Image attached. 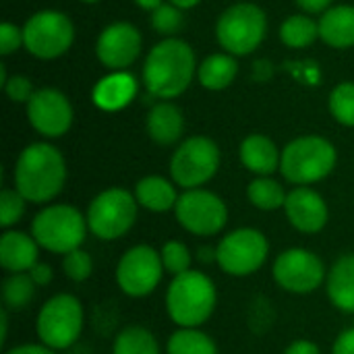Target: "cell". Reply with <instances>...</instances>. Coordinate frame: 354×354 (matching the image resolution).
Segmentation results:
<instances>
[{
    "instance_id": "24",
    "label": "cell",
    "mask_w": 354,
    "mask_h": 354,
    "mask_svg": "<svg viewBox=\"0 0 354 354\" xmlns=\"http://www.w3.org/2000/svg\"><path fill=\"white\" fill-rule=\"evenodd\" d=\"M319 35L332 48L354 46V6H336L326 10L319 21Z\"/></svg>"
},
{
    "instance_id": "7",
    "label": "cell",
    "mask_w": 354,
    "mask_h": 354,
    "mask_svg": "<svg viewBox=\"0 0 354 354\" xmlns=\"http://www.w3.org/2000/svg\"><path fill=\"white\" fill-rule=\"evenodd\" d=\"M139 203L135 193L122 187H110L97 193L87 207L89 232L102 241H116L124 236L137 220Z\"/></svg>"
},
{
    "instance_id": "6",
    "label": "cell",
    "mask_w": 354,
    "mask_h": 354,
    "mask_svg": "<svg viewBox=\"0 0 354 354\" xmlns=\"http://www.w3.org/2000/svg\"><path fill=\"white\" fill-rule=\"evenodd\" d=\"M83 326H85L83 305L75 295L68 292L50 297L41 305L35 322L39 342L52 351L71 348L81 338Z\"/></svg>"
},
{
    "instance_id": "34",
    "label": "cell",
    "mask_w": 354,
    "mask_h": 354,
    "mask_svg": "<svg viewBox=\"0 0 354 354\" xmlns=\"http://www.w3.org/2000/svg\"><path fill=\"white\" fill-rule=\"evenodd\" d=\"M62 272L73 282H85L93 274V259L87 251L75 249L62 255Z\"/></svg>"
},
{
    "instance_id": "23",
    "label": "cell",
    "mask_w": 354,
    "mask_h": 354,
    "mask_svg": "<svg viewBox=\"0 0 354 354\" xmlns=\"http://www.w3.org/2000/svg\"><path fill=\"white\" fill-rule=\"evenodd\" d=\"M185 120L174 104L162 102L147 114V133L158 145H172L180 139Z\"/></svg>"
},
{
    "instance_id": "21",
    "label": "cell",
    "mask_w": 354,
    "mask_h": 354,
    "mask_svg": "<svg viewBox=\"0 0 354 354\" xmlns=\"http://www.w3.org/2000/svg\"><path fill=\"white\" fill-rule=\"evenodd\" d=\"M137 91L135 77L129 73H114L104 77L93 89V104L102 110L114 112L124 108Z\"/></svg>"
},
{
    "instance_id": "14",
    "label": "cell",
    "mask_w": 354,
    "mask_h": 354,
    "mask_svg": "<svg viewBox=\"0 0 354 354\" xmlns=\"http://www.w3.org/2000/svg\"><path fill=\"white\" fill-rule=\"evenodd\" d=\"M75 37L73 23L58 10H39L23 27V44L37 58H56L64 54Z\"/></svg>"
},
{
    "instance_id": "37",
    "label": "cell",
    "mask_w": 354,
    "mask_h": 354,
    "mask_svg": "<svg viewBox=\"0 0 354 354\" xmlns=\"http://www.w3.org/2000/svg\"><path fill=\"white\" fill-rule=\"evenodd\" d=\"M4 89H6V93H8V97L12 102H29L31 95L35 93L33 87H31V83H29V79H25V77H12V79H8L6 85H4Z\"/></svg>"
},
{
    "instance_id": "15",
    "label": "cell",
    "mask_w": 354,
    "mask_h": 354,
    "mask_svg": "<svg viewBox=\"0 0 354 354\" xmlns=\"http://www.w3.org/2000/svg\"><path fill=\"white\" fill-rule=\"evenodd\" d=\"M29 124L44 137H60L73 124V108L64 93L56 89H39L27 102Z\"/></svg>"
},
{
    "instance_id": "40",
    "label": "cell",
    "mask_w": 354,
    "mask_h": 354,
    "mask_svg": "<svg viewBox=\"0 0 354 354\" xmlns=\"http://www.w3.org/2000/svg\"><path fill=\"white\" fill-rule=\"evenodd\" d=\"M284 354H322L319 353V346L311 340H295L286 346Z\"/></svg>"
},
{
    "instance_id": "19",
    "label": "cell",
    "mask_w": 354,
    "mask_h": 354,
    "mask_svg": "<svg viewBox=\"0 0 354 354\" xmlns=\"http://www.w3.org/2000/svg\"><path fill=\"white\" fill-rule=\"evenodd\" d=\"M328 299L342 313L354 315V253L338 257L326 278Z\"/></svg>"
},
{
    "instance_id": "38",
    "label": "cell",
    "mask_w": 354,
    "mask_h": 354,
    "mask_svg": "<svg viewBox=\"0 0 354 354\" xmlns=\"http://www.w3.org/2000/svg\"><path fill=\"white\" fill-rule=\"evenodd\" d=\"M332 354H354V326L338 334V338L332 346Z\"/></svg>"
},
{
    "instance_id": "20",
    "label": "cell",
    "mask_w": 354,
    "mask_h": 354,
    "mask_svg": "<svg viewBox=\"0 0 354 354\" xmlns=\"http://www.w3.org/2000/svg\"><path fill=\"white\" fill-rule=\"evenodd\" d=\"M280 151L266 135H249L241 143V162L257 176H270L280 168Z\"/></svg>"
},
{
    "instance_id": "29",
    "label": "cell",
    "mask_w": 354,
    "mask_h": 354,
    "mask_svg": "<svg viewBox=\"0 0 354 354\" xmlns=\"http://www.w3.org/2000/svg\"><path fill=\"white\" fill-rule=\"evenodd\" d=\"M35 282L31 280L29 274H10L2 282V301L4 309L8 311H21L25 309L33 297H35Z\"/></svg>"
},
{
    "instance_id": "36",
    "label": "cell",
    "mask_w": 354,
    "mask_h": 354,
    "mask_svg": "<svg viewBox=\"0 0 354 354\" xmlns=\"http://www.w3.org/2000/svg\"><path fill=\"white\" fill-rule=\"evenodd\" d=\"M23 41V31L17 29L12 23H2L0 25V54H10L15 52Z\"/></svg>"
},
{
    "instance_id": "10",
    "label": "cell",
    "mask_w": 354,
    "mask_h": 354,
    "mask_svg": "<svg viewBox=\"0 0 354 354\" xmlns=\"http://www.w3.org/2000/svg\"><path fill=\"white\" fill-rule=\"evenodd\" d=\"M266 12L249 2L226 8L218 21V41L232 54H251L266 37Z\"/></svg>"
},
{
    "instance_id": "47",
    "label": "cell",
    "mask_w": 354,
    "mask_h": 354,
    "mask_svg": "<svg viewBox=\"0 0 354 354\" xmlns=\"http://www.w3.org/2000/svg\"><path fill=\"white\" fill-rule=\"evenodd\" d=\"M83 2H97V0H83Z\"/></svg>"
},
{
    "instance_id": "4",
    "label": "cell",
    "mask_w": 354,
    "mask_h": 354,
    "mask_svg": "<svg viewBox=\"0 0 354 354\" xmlns=\"http://www.w3.org/2000/svg\"><path fill=\"white\" fill-rule=\"evenodd\" d=\"M336 160V147L326 137L307 135L290 141L284 147L280 170L288 183L297 187H309L330 176Z\"/></svg>"
},
{
    "instance_id": "16",
    "label": "cell",
    "mask_w": 354,
    "mask_h": 354,
    "mask_svg": "<svg viewBox=\"0 0 354 354\" xmlns=\"http://www.w3.org/2000/svg\"><path fill=\"white\" fill-rule=\"evenodd\" d=\"M284 212L290 226L303 234L322 232L330 220V209L326 199L309 187L292 189L286 197Z\"/></svg>"
},
{
    "instance_id": "39",
    "label": "cell",
    "mask_w": 354,
    "mask_h": 354,
    "mask_svg": "<svg viewBox=\"0 0 354 354\" xmlns=\"http://www.w3.org/2000/svg\"><path fill=\"white\" fill-rule=\"evenodd\" d=\"M27 274L31 276V280L35 282V286H48L54 280V270L48 263H41V261H37Z\"/></svg>"
},
{
    "instance_id": "35",
    "label": "cell",
    "mask_w": 354,
    "mask_h": 354,
    "mask_svg": "<svg viewBox=\"0 0 354 354\" xmlns=\"http://www.w3.org/2000/svg\"><path fill=\"white\" fill-rule=\"evenodd\" d=\"M151 25L158 33L162 35H172L180 29L183 25V15L178 10V6L174 4H162L160 8L153 10L151 15Z\"/></svg>"
},
{
    "instance_id": "9",
    "label": "cell",
    "mask_w": 354,
    "mask_h": 354,
    "mask_svg": "<svg viewBox=\"0 0 354 354\" xmlns=\"http://www.w3.org/2000/svg\"><path fill=\"white\" fill-rule=\"evenodd\" d=\"M220 168V149L209 137H189L170 162L172 180L183 189H201Z\"/></svg>"
},
{
    "instance_id": "46",
    "label": "cell",
    "mask_w": 354,
    "mask_h": 354,
    "mask_svg": "<svg viewBox=\"0 0 354 354\" xmlns=\"http://www.w3.org/2000/svg\"><path fill=\"white\" fill-rule=\"evenodd\" d=\"M170 2L178 8H193L195 4H199V0H170Z\"/></svg>"
},
{
    "instance_id": "26",
    "label": "cell",
    "mask_w": 354,
    "mask_h": 354,
    "mask_svg": "<svg viewBox=\"0 0 354 354\" xmlns=\"http://www.w3.org/2000/svg\"><path fill=\"white\" fill-rule=\"evenodd\" d=\"M112 354H162L158 338L143 326L120 330L112 342Z\"/></svg>"
},
{
    "instance_id": "45",
    "label": "cell",
    "mask_w": 354,
    "mask_h": 354,
    "mask_svg": "<svg viewBox=\"0 0 354 354\" xmlns=\"http://www.w3.org/2000/svg\"><path fill=\"white\" fill-rule=\"evenodd\" d=\"M141 8H145V10H156V8H160L162 6V0H135Z\"/></svg>"
},
{
    "instance_id": "33",
    "label": "cell",
    "mask_w": 354,
    "mask_h": 354,
    "mask_svg": "<svg viewBox=\"0 0 354 354\" xmlns=\"http://www.w3.org/2000/svg\"><path fill=\"white\" fill-rule=\"evenodd\" d=\"M27 199L17 189H4L0 193V226L10 230L25 214Z\"/></svg>"
},
{
    "instance_id": "1",
    "label": "cell",
    "mask_w": 354,
    "mask_h": 354,
    "mask_svg": "<svg viewBox=\"0 0 354 354\" xmlns=\"http://www.w3.org/2000/svg\"><path fill=\"white\" fill-rule=\"evenodd\" d=\"M12 178L29 203H48L66 183V162L54 145L31 143L19 153Z\"/></svg>"
},
{
    "instance_id": "13",
    "label": "cell",
    "mask_w": 354,
    "mask_h": 354,
    "mask_svg": "<svg viewBox=\"0 0 354 354\" xmlns=\"http://www.w3.org/2000/svg\"><path fill=\"white\" fill-rule=\"evenodd\" d=\"M164 272L160 251L149 245H135L118 259L116 284L127 297L143 299L160 286Z\"/></svg>"
},
{
    "instance_id": "8",
    "label": "cell",
    "mask_w": 354,
    "mask_h": 354,
    "mask_svg": "<svg viewBox=\"0 0 354 354\" xmlns=\"http://www.w3.org/2000/svg\"><path fill=\"white\" fill-rule=\"evenodd\" d=\"M270 255V243L257 228H236L228 232L216 247V263L234 278L259 272Z\"/></svg>"
},
{
    "instance_id": "41",
    "label": "cell",
    "mask_w": 354,
    "mask_h": 354,
    "mask_svg": "<svg viewBox=\"0 0 354 354\" xmlns=\"http://www.w3.org/2000/svg\"><path fill=\"white\" fill-rule=\"evenodd\" d=\"M4 354H56V351L44 346L41 342L39 344H21V346H15L10 351H6Z\"/></svg>"
},
{
    "instance_id": "25",
    "label": "cell",
    "mask_w": 354,
    "mask_h": 354,
    "mask_svg": "<svg viewBox=\"0 0 354 354\" xmlns=\"http://www.w3.org/2000/svg\"><path fill=\"white\" fill-rule=\"evenodd\" d=\"M239 64L228 54H214L205 58L199 66V81L207 89H224L236 77Z\"/></svg>"
},
{
    "instance_id": "18",
    "label": "cell",
    "mask_w": 354,
    "mask_h": 354,
    "mask_svg": "<svg viewBox=\"0 0 354 354\" xmlns=\"http://www.w3.org/2000/svg\"><path fill=\"white\" fill-rule=\"evenodd\" d=\"M39 257V245L33 234L4 230L0 236V266L8 274H27Z\"/></svg>"
},
{
    "instance_id": "12",
    "label": "cell",
    "mask_w": 354,
    "mask_h": 354,
    "mask_svg": "<svg viewBox=\"0 0 354 354\" xmlns=\"http://www.w3.org/2000/svg\"><path fill=\"white\" fill-rule=\"evenodd\" d=\"M272 276L276 284L290 295H311L326 282L328 270L313 251L292 247L276 257Z\"/></svg>"
},
{
    "instance_id": "2",
    "label": "cell",
    "mask_w": 354,
    "mask_h": 354,
    "mask_svg": "<svg viewBox=\"0 0 354 354\" xmlns=\"http://www.w3.org/2000/svg\"><path fill=\"white\" fill-rule=\"evenodd\" d=\"M195 73V54L183 39L168 37L151 48L145 66L143 81L147 91L156 97L180 95Z\"/></svg>"
},
{
    "instance_id": "30",
    "label": "cell",
    "mask_w": 354,
    "mask_h": 354,
    "mask_svg": "<svg viewBox=\"0 0 354 354\" xmlns=\"http://www.w3.org/2000/svg\"><path fill=\"white\" fill-rule=\"evenodd\" d=\"M317 35L319 25L305 15H292L280 27V37L288 48H307L315 41Z\"/></svg>"
},
{
    "instance_id": "5",
    "label": "cell",
    "mask_w": 354,
    "mask_h": 354,
    "mask_svg": "<svg viewBox=\"0 0 354 354\" xmlns=\"http://www.w3.org/2000/svg\"><path fill=\"white\" fill-rule=\"evenodd\" d=\"M87 218L68 203H54L39 209L31 222V234L37 245L50 253L66 255L81 249L87 236Z\"/></svg>"
},
{
    "instance_id": "43",
    "label": "cell",
    "mask_w": 354,
    "mask_h": 354,
    "mask_svg": "<svg viewBox=\"0 0 354 354\" xmlns=\"http://www.w3.org/2000/svg\"><path fill=\"white\" fill-rule=\"evenodd\" d=\"M197 257L203 263H216V247H199Z\"/></svg>"
},
{
    "instance_id": "11",
    "label": "cell",
    "mask_w": 354,
    "mask_h": 354,
    "mask_svg": "<svg viewBox=\"0 0 354 354\" xmlns=\"http://www.w3.org/2000/svg\"><path fill=\"white\" fill-rule=\"evenodd\" d=\"M176 222L195 236H214L224 230L228 222V207L224 199L205 189L185 191L174 207Z\"/></svg>"
},
{
    "instance_id": "28",
    "label": "cell",
    "mask_w": 354,
    "mask_h": 354,
    "mask_svg": "<svg viewBox=\"0 0 354 354\" xmlns=\"http://www.w3.org/2000/svg\"><path fill=\"white\" fill-rule=\"evenodd\" d=\"M247 197L249 201L261 209V212H276L284 207L288 193L282 189V185L270 176H257L255 180L249 183L247 187Z\"/></svg>"
},
{
    "instance_id": "42",
    "label": "cell",
    "mask_w": 354,
    "mask_h": 354,
    "mask_svg": "<svg viewBox=\"0 0 354 354\" xmlns=\"http://www.w3.org/2000/svg\"><path fill=\"white\" fill-rule=\"evenodd\" d=\"M332 0H297V4L307 12H322L330 6Z\"/></svg>"
},
{
    "instance_id": "31",
    "label": "cell",
    "mask_w": 354,
    "mask_h": 354,
    "mask_svg": "<svg viewBox=\"0 0 354 354\" xmlns=\"http://www.w3.org/2000/svg\"><path fill=\"white\" fill-rule=\"evenodd\" d=\"M160 257H162V263H164L166 274H170L172 278L189 272L191 270V263H193V255H191L189 247L185 243H180V241H168V243H164L162 249H160Z\"/></svg>"
},
{
    "instance_id": "32",
    "label": "cell",
    "mask_w": 354,
    "mask_h": 354,
    "mask_svg": "<svg viewBox=\"0 0 354 354\" xmlns=\"http://www.w3.org/2000/svg\"><path fill=\"white\" fill-rule=\"evenodd\" d=\"M330 110L340 124L354 127V83H342L332 91Z\"/></svg>"
},
{
    "instance_id": "3",
    "label": "cell",
    "mask_w": 354,
    "mask_h": 354,
    "mask_svg": "<svg viewBox=\"0 0 354 354\" xmlns=\"http://www.w3.org/2000/svg\"><path fill=\"white\" fill-rule=\"evenodd\" d=\"M216 303V284L199 270L174 276L166 290V311L178 328H201L214 315Z\"/></svg>"
},
{
    "instance_id": "22",
    "label": "cell",
    "mask_w": 354,
    "mask_h": 354,
    "mask_svg": "<svg viewBox=\"0 0 354 354\" xmlns=\"http://www.w3.org/2000/svg\"><path fill=\"white\" fill-rule=\"evenodd\" d=\"M178 193L170 180L164 176H145L135 187V199L139 207L153 212V214H166L176 207Z\"/></svg>"
},
{
    "instance_id": "27",
    "label": "cell",
    "mask_w": 354,
    "mask_h": 354,
    "mask_svg": "<svg viewBox=\"0 0 354 354\" xmlns=\"http://www.w3.org/2000/svg\"><path fill=\"white\" fill-rule=\"evenodd\" d=\"M168 354H218L216 342L199 328H178L166 344Z\"/></svg>"
},
{
    "instance_id": "44",
    "label": "cell",
    "mask_w": 354,
    "mask_h": 354,
    "mask_svg": "<svg viewBox=\"0 0 354 354\" xmlns=\"http://www.w3.org/2000/svg\"><path fill=\"white\" fill-rule=\"evenodd\" d=\"M0 324H2L0 342H4V340H6V334H8V309H2V311H0Z\"/></svg>"
},
{
    "instance_id": "17",
    "label": "cell",
    "mask_w": 354,
    "mask_h": 354,
    "mask_svg": "<svg viewBox=\"0 0 354 354\" xmlns=\"http://www.w3.org/2000/svg\"><path fill=\"white\" fill-rule=\"evenodd\" d=\"M141 52V35L131 23L108 25L97 39V58L108 68H127Z\"/></svg>"
}]
</instances>
